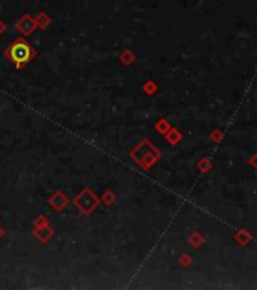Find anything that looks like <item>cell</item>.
Masks as SVG:
<instances>
[{
  "label": "cell",
  "instance_id": "obj_1",
  "mask_svg": "<svg viewBox=\"0 0 257 290\" xmlns=\"http://www.w3.org/2000/svg\"><path fill=\"white\" fill-rule=\"evenodd\" d=\"M12 56L17 61H25V59H28L29 58V47L26 44H23V42L15 44L12 47Z\"/></svg>",
  "mask_w": 257,
  "mask_h": 290
}]
</instances>
